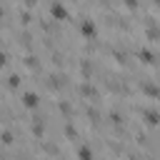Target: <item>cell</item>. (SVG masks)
Wrapping results in <instances>:
<instances>
[{"label":"cell","mask_w":160,"mask_h":160,"mask_svg":"<svg viewBox=\"0 0 160 160\" xmlns=\"http://www.w3.org/2000/svg\"><path fill=\"white\" fill-rule=\"evenodd\" d=\"M20 85H22V75H20V70H8V72H5V88L20 95V92H22Z\"/></svg>","instance_id":"obj_1"}]
</instances>
